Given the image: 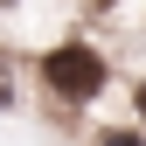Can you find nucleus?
I'll return each mask as SVG.
<instances>
[{
    "label": "nucleus",
    "mask_w": 146,
    "mask_h": 146,
    "mask_svg": "<svg viewBox=\"0 0 146 146\" xmlns=\"http://www.w3.org/2000/svg\"><path fill=\"white\" fill-rule=\"evenodd\" d=\"M139 104H146V98H139Z\"/></svg>",
    "instance_id": "nucleus-4"
},
{
    "label": "nucleus",
    "mask_w": 146,
    "mask_h": 146,
    "mask_svg": "<svg viewBox=\"0 0 146 146\" xmlns=\"http://www.w3.org/2000/svg\"><path fill=\"white\" fill-rule=\"evenodd\" d=\"M98 146H146V139H139V132H104Z\"/></svg>",
    "instance_id": "nucleus-2"
},
{
    "label": "nucleus",
    "mask_w": 146,
    "mask_h": 146,
    "mask_svg": "<svg viewBox=\"0 0 146 146\" xmlns=\"http://www.w3.org/2000/svg\"><path fill=\"white\" fill-rule=\"evenodd\" d=\"M7 98H14V90H7V77H0V104H7Z\"/></svg>",
    "instance_id": "nucleus-3"
},
{
    "label": "nucleus",
    "mask_w": 146,
    "mask_h": 146,
    "mask_svg": "<svg viewBox=\"0 0 146 146\" xmlns=\"http://www.w3.org/2000/svg\"><path fill=\"white\" fill-rule=\"evenodd\" d=\"M42 77H49V90H63V98H90V90H104V56L84 49V42H63V49L42 56Z\"/></svg>",
    "instance_id": "nucleus-1"
}]
</instances>
